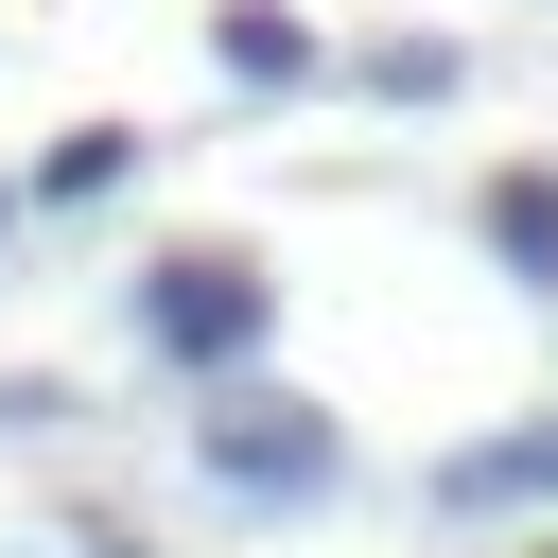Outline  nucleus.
I'll use <instances>...</instances> for the list:
<instances>
[{
	"instance_id": "1",
	"label": "nucleus",
	"mask_w": 558,
	"mask_h": 558,
	"mask_svg": "<svg viewBox=\"0 0 558 558\" xmlns=\"http://www.w3.org/2000/svg\"><path fill=\"white\" fill-rule=\"evenodd\" d=\"M192 453H209V488H244V506H296V488H331V418L314 401H279V384H209V418H192Z\"/></svg>"
},
{
	"instance_id": "2",
	"label": "nucleus",
	"mask_w": 558,
	"mask_h": 558,
	"mask_svg": "<svg viewBox=\"0 0 558 558\" xmlns=\"http://www.w3.org/2000/svg\"><path fill=\"white\" fill-rule=\"evenodd\" d=\"M140 331H157L174 366H209V384H227V366L279 331V296H262V262H244V244H192V262H157V279H140Z\"/></svg>"
},
{
	"instance_id": "3",
	"label": "nucleus",
	"mask_w": 558,
	"mask_h": 558,
	"mask_svg": "<svg viewBox=\"0 0 558 558\" xmlns=\"http://www.w3.org/2000/svg\"><path fill=\"white\" fill-rule=\"evenodd\" d=\"M436 506H558V436H488V453H453Z\"/></svg>"
},
{
	"instance_id": "4",
	"label": "nucleus",
	"mask_w": 558,
	"mask_h": 558,
	"mask_svg": "<svg viewBox=\"0 0 558 558\" xmlns=\"http://www.w3.org/2000/svg\"><path fill=\"white\" fill-rule=\"evenodd\" d=\"M488 244L523 279H558V174H488Z\"/></svg>"
},
{
	"instance_id": "5",
	"label": "nucleus",
	"mask_w": 558,
	"mask_h": 558,
	"mask_svg": "<svg viewBox=\"0 0 558 558\" xmlns=\"http://www.w3.org/2000/svg\"><path fill=\"white\" fill-rule=\"evenodd\" d=\"M122 157H140L122 122H70V140L35 157V192H52V209H87V192H122Z\"/></svg>"
},
{
	"instance_id": "6",
	"label": "nucleus",
	"mask_w": 558,
	"mask_h": 558,
	"mask_svg": "<svg viewBox=\"0 0 558 558\" xmlns=\"http://www.w3.org/2000/svg\"><path fill=\"white\" fill-rule=\"evenodd\" d=\"M227 70H244V87H296V70H314V35H296V17H262V0H244V17H227Z\"/></svg>"
}]
</instances>
